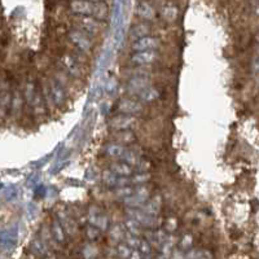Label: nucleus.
Here are the masks:
<instances>
[{"instance_id": "a878e982", "label": "nucleus", "mask_w": 259, "mask_h": 259, "mask_svg": "<svg viewBox=\"0 0 259 259\" xmlns=\"http://www.w3.org/2000/svg\"><path fill=\"white\" fill-rule=\"evenodd\" d=\"M134 249L130 246L128 244H122L118 246L117 253L118 255L121 256V258H131V254H133Z\"/></svg>"}, {"instance_id": "393cba45", "label": "nucleus", "mask_w": 259, "mask_h": 259, "mask_svg": "<svg viewBox=\"0 0 259 259\" xmlns=\"http://www.w3.org/2000/svg\"><path fill=\"white\" fill-rule=\"evenodd\" d=\"M123 239L126 240V244H128L130 246L133 247V249H139V246H140V242H142V240L138 239V236L133 235V233H130L128 231H127V232H124Z\"/></svg>"}, {"instance_id": "4be33fe9", "label": "nucleus", "mask_w": 259, "mask_h": 259, "mask_svg": "<svg viewBox=\"0 0 259 259\" xmlns=\"http://www.w3.org/2000/svg\"><path fill=\"white\" fill-rule=\"evenodd\" d=\"M103 180H104V183H105L106 186L118 187V182H119V178H118V175L114 174L112 170H109V171H104Z\"/></svg>"}, {"instance_id": "0eeeda50", "label": "nucleus", "mask_w": 259, "mask_h": 259, "mask_svg": "<svg viewBox=\"0 0 259 259\" xmlns=\"http://www.w3.org/2000/svg\"><path fill=\"white\" fill-rule=\"evenodd\" d=\"M158 60L156 51H135L131 56V62L135 65H150Z\"/></svg>"}, {"instance_id": "473e14b6", "label": "nucleus", "mask_w": 259, "mask_h": 259, "mask_svg": "<svg viewBox=\"0 0 259 259\" xmlns=\"http://www.w3.org/2000/svg\"><path fill=\"white\" fill-rule=\"evenodd\" d=\"M191 244H192V236H189V235L184 236L182 240V242H180L182 247H184V249H189Z\"/></svg>"}, {"instance_id": "f3484780", "label": "nucleus", "mask_w": 259, "mask_h": 259, "mask_svg": "<svg viewBox=\"0 0 259 259\" xmlns=\"http://www.w3.org/2000/svg\"><path fill=\"white\" fill-rule=\"evenodd\" d=\"M139 99L142 101H144V103H150V101L156 100L157 97L159 96V92L157 91L154 87H152V85H149V87H147V89H144L143 91L139 92Z\"/></svg>"}, {"instance_id": "c85d7f7f", "label": "nucleus", "mask_w": 259, "mask_h": 259, "mask_svg": "<svg viewBox=\"0 0 259 259\" xmlns=\"http://www.w3.org/2000/svg\"><path fill=\"white\" fill-rule=\"evenodd\" d=\"M211 253L207 250H191L188 254H186L184 258H211Z\"/></svg>"}, {"instance_id": "f03ea898", "label": "nucleus", "mask_w": 259, "mask_h": 259, "mask_svg": "<svg viewBox=\"0 0 259 259\" xmlns=\"http://www.w3.org/2000/svg\"><path fill=\"white\" fill-rule=\"evenodd\" d=\"M126 212L130 218L138 222L140 226L148 227V228H152V230H153V228H157V227L159 226V221L157 219V217L148 214V212L143 211L142 209L130 207V209L126 210Z\"/></svg>"}, {"instance_id": "b1692460", "label": "nucleus", "mask_w": 259, "mask_h": 259, "mask_svg": "<svg viewBox=\"0 0 259 259\" xmlns=\"http://www.w3.org/2000/svg\"><path fill=\"white\" fill-rule=\"evenodd\" d=\"M162 16L167 21H175L178 17V9L172 6H166L162 9Z\"/></svg>"}, {"instance_id": "72a5a7b5", "label": "nucleus", "mask_w": 259, "mask_h": 259, "mask_svg": "<svg viewBox=\"0 0 259 259\" xmlns=\"http://www.w3.org/2000/svg\"><path fill=\"white\" fill-rule=\"evenodd\" d=\"M99 231H100V230H99V228H97L96 226L90 227L89 231H87V235H89L90 239H96L97 235H99Z\"/></svg>"}, {"instance_id": "c756f323", "label": "nucleus", "mask_w": 259, "mask_h": 259, "mask_svg": "<svg viewBox=\"0 0 259 259\" xmlns=\"http://www.w3.org/2000/svg\"><path fill=\"white\" fill-rule=\"evenodd\" d=\"M134 189L131 188V187H127V186H121V187H117V189H115V194H117L118 197H127V196H130V194L133 193Z\"/></svg>"}, {"instance_id": "f704fd0d", "label": "nucleus", "mask_w": 259, "mask_h": 259, "mask_svg": "<svg viewBox=\"0 0 259 259\" xmlns=\"http://www.w3.org/2000/svg\"><path fill=\"white\" fill-rule=\"evenodd\" d=\"M118 85V82L114 79V78H110L109 80H108V84H106V90L108 91H113L114 89H117Z\"/></svg>"}, {"instance_id": "2f4dec72", "label": "nucleus", "mask_w": 259, "mask_h": 259, "mask_svg": "<svg viewBox=\"0 0 259 259\" xmlns=\"http://www.w3.org/2000/svg\"><path fill=\"white\" fill-rule=\"evenodd\" d=\"M138 250H140L142 253H144V254L150 253V242L145 241V240H142V242H140V246H139Z\"/></svg>"}, {"instance_id": "412c9836", "label": "nucleus", "mask_w": 259, "mask_h": 259, "mask_svg": "<svg viewBox=\"0 0 259 259\" xmlns=\"http://www.w3.org/2000/svg\"><path fill=\"white\" fill-rule=\"evenodd\" d=\"M52 232H53V236H55V240H57L59 242L64 244L65 242V230L60 222H57V221L53 222Z\"/></svg>"}, {"instance_id": "c9c22d12", "label": "nucleus", "mask_w": 259, "mask_h": 259, "mask_svg": "<svg viewBox=\"0 0 259 259\" xmlns=\"http://www.w3.org/2000/svg\"><path fill=\"white\" fill-rule=\"evenodd\" d=\"M251 70H253L254 73H259V57L254 60L253 65H251Z\"/></svg>"}, {"instance_id": "5701e85b", "label": "nucleus", "mask_w": 259, "mask_h": 259, "mask_svg": "<svg viewBox=\"0 0 259 259\" xmlns=\"http://www.w3.org/2000/svg\"><path fill=\"white\" fill-rule=\"evenodd\" d=\"M117 140L121 143H133L135 140V136L130 130H122V131H118Z\"/></svg>"}, {"instance_id": "cd10ccee", "label": "nucleus", "mask_w": 259, "mask_h": 259, "mask_svg": "<svg viewBox=\"0 0 259 259\" xmlns=\"http://www.w3.org/2000/svg\"><path fill=\"white\" fill-rule=\"evenodd\" d=\"M110 237L114 241H121L124 237V231L122 230L121 226H113L110 230Z\"/></svg>"}, {"instance_id": "39448f33", "label": "nucleus", "mask_w": 259, "mask_h": 259, "mask_svg": "<svg viewBox=\"0 0 259 259\" xmlns=\"http://www.w3.org/2000/svg\"><path fill=\"white\" fill-rule=\"evenodd\" d=\"M69 39H70L71 43L75 47L79 48L84 53L90 52L92 50V43L89 39V36L83 34L82 31H79V30H70L69 31Z\"/></svg>"}, {"instance_id": "6e6552de", "label": "nucleus", "mask_w": 259, "mask_h": 259, "mask_svg": "<svg viewBox=\"0 0 259 259\" xmlns=\"http://www.w3.org/2000/svg\"><path fill=\"white\" fill-rule=\"evenodd\" d=\"M134 51H156L159 48V40L153 36H143L133 43Z\"/></svg>"}, {"instance_id": "9b49d317", "label": "nucleus", "mask_w": 259, "mask_h": 259, "mask_svg": "<svg viewBox=\"0 0 259 259\" xmlns=\"http://www.w3.org/2000/svg\"><path fill=\"white\" fill-rule=\"evenodd\" d=\"M150 82L148 80V78L145 77H134L128 80V91L133 92V94H139L140 91H143L144 89L149 87Z\"/></svg>"}, {"instance_id": "aec40b11", "label": "nucleus", "mask_w": 259, "mask_h": 259, "mask_svg": "<svg viewBox=\"0 0 259 259\" xmlns=\"http://www.w3.org/2000/svg\"><path fill=\"white\" fill-rule=\"evenodd\" d=\"M148 34H149V26L148 25H136V26H134L133 29L130 30V35L135 40L143 38V36H147Z\"/></svg>"}, {"instance_id": "7c9ffc66", "label": "nucleus", "mask_w": 259, "mask_h": 259, "mask_svg": "<svg viewBox=\"0 0 259 259\" xmlns=\"http://www.w3.org/2000/svg\"><path fill=\"white\" fill-rule=\"evenodd\" d=\"M149 179H150V175L148 174V172H143L142 171V172H139L138 175H135L131 182L135 183V184H144V183H147Z\"/></svg>"}, {"instance_id": "dca6fc26", "label": "nucleus", "mask_w": 259, "mask_h": 259, "mask_svg": "<svg viewBox=\"0 0 259 259\" xmlns=\"http://www.w3.org/2000/svg\"><path fill=\"white\" fill-rule=\"evenodd\" d=\"M62 65H64V68L66 69V71H68L69 74H71L73 77H80L82 71H80L77 62L74 61V59H71L70 56L62 57Z\"/></svg>"}, {"instance_id": "bb28decb", "label": "nucleus", "mask_w": 259, "mask_h": 259, "mask_svg": "<svg viewBox=\"0 0 259 259\" xmlns=\"http://www.w3.org/2000/svg\"><path fill=\"white\" fill-rule=\"evenodd\" d=\"M126 228L128 230L130 233H133V235H136V236H139L140 235V232H142V231H140V224L131 218L126 222Z\"/></svg>"}, {"instance_id": "4468645a", "label": "nucleus", "mask_w": 259, "mask_h": 259, "mask_svg": "<svg viewBox=\"0 0 259 259\" xmlns=\"http://www.w3.org/2000/svg\"><path fill=\"white\" fill-rule=\"evenodd\" d=\"M90 222L92 223V226H96L100 231L108 228V219L104 215H101L100 212H95V207H92V210L90 211Z\"/></svg>"}, {"instance_id": "ddd939ff", "label": "nucleus", "mask_w": 259, "mask_h": 259, "mask_svg": "<svg viewBox=\"0 0 259 259\" xmlns=\"http://www.w3.org/2000/svg\"><path fill=\"white\" fill-rule=\"evenodd\" d=\"M50 94L55 104H62L65 100V92L61 85L56 80H51L50 82Z\"/></svg>"}, {"instance_id": "f257e3e1", "label": "nucleus", "mask_w": 259, "mask_h": 259, "mask_svg": "<svg viewBox=\"0 0 259 259\" xmlns=\"http://www.w3.org/2000/svg\"><path fill=\"white\" fill-rule=\"evenodd\" d=\"M70 11L77 16H94L96 18H104L108 8L103 3H92L90 0H73L70 3Z\"/></svg>"}, {"instance_id": "2eb2a0df", "label": "nucleus", "mask_w": 259, "mask_h": 259, "mask_svg": "<svg viewBox=\"0 0 259 259\" xmlns=\"http://www.w3.org/2000/svg\"><path fill=\"white\" fill-rule=\"evenodd\" d=\"M110 170H112L114 174H117L118 177H130V175L133 174V167H131V165L126 163L124 161L113 163V165L110 166Z\"/></svg>"}, {"instance_id": "6ab92c4d", "label": "nucleus", "mask_w": 259, "mask_h": 259, "mask_svg": "<svg viewBox=\"0 0 259 259\" xmlns=\"http://www.w3.org/2000/svg\"><path fill=\"white\" fill-rule=\"evenodd\" d=\"M121 159L131 166H138L139 163H140L139 154L136 153L135 150H131V149H124L123 154L121 156Z\"/></svg>"}, {"instance_id": "20e7f679", "label": "nucleus", "mask_w": 259, "mask_h": 259, "mask_svg": "<svg viewBox=\"0 0 259 259\" xmlns=\"http://www.w3.org/2000/svg\"><path fill=\"white\" fill-rule=\"evenodd\" d=\"M136 124V118L130 114L118 115V117H113L109 122L108 126L110 128L115 130V131H122V130H130L133 128Z\"/></svg>"}, {"instance_id": "7ed1b4c3", "label": "nucleus", "mask_w": 259, "mask_h": 259, "mask_svg": "<svg viewBox=\"0 0 259 259\" xmlns=\"http://www.w3.org/2000/svg\"><path fill=\"white\" fill-rule=\"evenodd\" d=\"M148 197H149V191L143 186L136 188L130 196L124 197L123 201L128 207H140L143 203L147 202Z\"/></svg>"}, {"instance_id": "f8f14e48", "label": "nucleus", "mask_w": 259, "mask_h": 259, "mask_svg": "<svg viewBox=\"0 0 259 259\" xmlns=\"http://www.w3.org/2000/svg\"><path fill=\"white\" fill-rule=\"evenodd\" d=\"M136 15L139 17H142L143 20L150 21L156 17V11H154L153 7L150 6L148 2H140L138 8H136Z\"/></svg>"}, {"instance_id": "423d86ee", "label": "nucleus", "mask_w": 259, "mask_h": 259, "mask_svg": "<svg viewBox=\"0 0 259 259\" xmlns=\"http://www.w3.org/2000/svg\"><path fill=\"white\" fill-rule=\"evenodd\" d=\"M77 25L89 34H96L101 29V22L94 18V16H78Z\"/></svg>"}, {"instance_id": "a211bd4d", "label": "nucleus", "mask_w": 259, "mask_h": 259, "mask_svg": "<svg viewBox=\"0 0 259 259\" xmlns=\"http://www.w3.org/2000/svg\"><path fill=\"white\" fill-rule=\"evenodd\" d=\"M105 150L106 154L112 157V158H121L124 152V148L121 144H118V143H110V144L106 145Z\"/></svg>"}, {"instance_id": "9d476101", "label": "nucleus", "mask_w": 259, "mask_h": 259, "mask_svg": "<svg viewBox=\"0 0 259 259\" xmlns=\"http://www.w3.org/2000/svg\"><path fill=\"white\" fill-rule=\"evenodd\" d=\"M161 206H162L161 197H159V196H154L153 198L147 200V202L143 203L140 207H142L143 211H145V212H148V214L157 217V215L159 214V211H161Z\"/></svg>"}, {"instance_id": "1a4fd4ad", "label": "nucleus", "mask_w": 259, "mask_h": 259, "mask_svg": "<svg viewBox=\"0 0 259 259\" xmlns=\"http://www.w3.org/2000/svg\"><path fill=\"white\" fill-rule=\"evenodd\" d=\"M118 112L122 113V114H138L139 112H142L143 106L142 104L138 103L135 100H131V99H123L118 103L117 106Z\"/></svg>"}]
</instances>
